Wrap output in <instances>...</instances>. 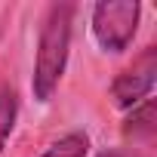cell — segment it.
Here are the masks:
<instances>
[{
	"label": "cell",
	"mask_w": 157,
	"mask_h": 157,
	"mask_svg": "<svg viewBox=\"0 0 157 157\" xmlns=\"http://www.w3.org/2000/svg\"><path fill=\"white\" fill-rule=\"evenodd\" d=\"M77 3H49L37 31V52H34V74H31V93L40 105L52 102L62 74L71 52V25H74Z\"/></svg>",
	"instance_id": "1"
},
{
	"label": "cell",
	"mask_w": 157,
	"mask_h": 157,
	"mask_svg": "<svg viewBox=\"0 0 157 157\" xmlns=\"http://www.w3.org/2000/svg\"><path fill=\"white\" fill-rule=\"evenodd\" d=\"M139 19H142L139 0H99L90 16L93 37L105 52H126L139 31Z\"/></svg>",
	"instance_id": "2"
},
{
	"label": "cell",
	"mask_w": 157,
	"mask_h": 157,
	"mask_svg": "<svg viewBox=\"0 0 157 157\" xmlns=\"http://www.w3.org/2000/svg\"><path fill=\"white\" fill-rule=\"evenodd\" d=\"M154 77H157V46H145L142 56L111 80L114 105L123 111H132L136 105H142L154 90Z\"/></svg>",
	"instance_id": "3"
},
{
	"label": "cell",
	"mask_w": 157,
	"mask_h": 157,
	"mask_svg": "<svg viewBox=\"0 0 157 157\" xmlns=\"http://www.w3.org/2000/svg\"><path fill=\"white\" fill-rule=\"evenodd\" d=\"M123 132L136 142H154V136H157V105H154V99H145L142 105H136L129 111Z\"/></svg>",
	"instance_id": "4"
},
{
	"label": "cell",
	"mask_w": 157,
	"mask_h": 157,
	"mask_svg": "<svg viewBox=\"0 0 157 157\" xmlns=\"http://www.w3.org/2000/svg\"><path fill=\"white\" fill-rule=\"evenodd\" d=\"M16 117H19V93L13 86H3L0 90V157H3V148L13 136Z\"/></svg>",
	"instance_id": "5"
},
{
	"label": "cell",
	"mask_w": 157,
	"mask_h": 157,
	"mask_svg": "<svg viewBox=\"0 0 157 157\" xmlns=\"http://www.w3.org/2000/svg\"><path fill=\"white\" fill-rule=\"evenodd\" d=\"M90 151V136L86 132H68L59 142H52L40 157H83Z\"/></svg>",
	"instance_id": "6"
},
{
	"label": "cell",
	"mask_w": 157,
	"mask_h": 157,
	"mask_svg": "<svg viewBox=\"0 0 157 157\" xmlns=\"http://www.w3.org/2000/svg\"><path fill=\"white\" fill-rule=\"evenodd\" d=\"M96 157H132V154H126V151H120V148H108V151H99Z\"/></svg>",
	"instance_id": "7"
}]
</instances>
